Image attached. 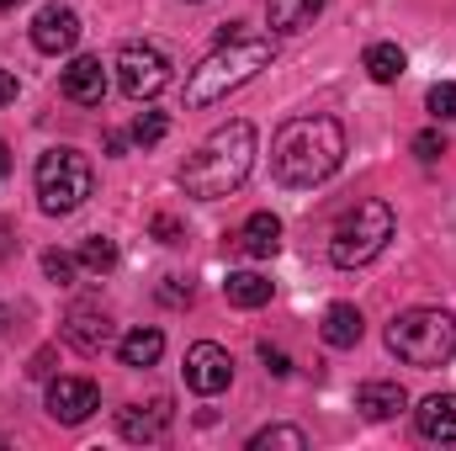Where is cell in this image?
<instances>
[{"instance_id":"9a60e30c","label":"cell","mask_w":456,"mask_h":451,"mask_svg":"<svg viewBox=\"0 0 456 451\" xmlns=\"http://www.w3.org/2000/svg\"><path fill=\"white\" fill-rule=\"evenodd\" d=\"M414 425L425 441H456V393H430L419 409H414Z\"/></svg>"},{"instance_id":"4316f807","label":"cell","mask_w":456,"mask_h":451,"mask_svg":"<svg viewBox=\"0 0 456 451\" xmlns=\"http://www.w3.org/2000/svg\"><path fill=\"white\" fill-rule=\"evenodd\" d=\"M414 154H419V160H441V154H446V138H441V127H425V133H414Z\"/></svg>"},{"instance_id":"ba28073f","label":"cell","mask_w":456,"mask_h":451,"mask_svg":"<svg viewBox=\"0 0 456 451\" xmlns=\"http://www.w3.org/2000/svg\"><path fill=\"white\" fill-rule=\"evenodd\" d=\"M228 382H233V356H228L224 345H213V340H197L186 350V388L202 393V398H213V393H224Z\"/></svg>"},{"instance_id":"d4e9b609","label":"cell","mask_w":456,"mask_h":451,"mask_svg":"<svg viewBox=\"0 0 456 451\" xmlns=\"http://www.w3.org/2000/svg\"><path fill=\"white\" fill-rule=\"evenodd\" d=\"M425 107H430L436 122H452V117H456V86H452V80L430 86V91H425Z\"/></svg>"},{"instance_id":"f1b7e54d","label":"cell","mask_w":456,"mask_h":451,"mask_svg":"<svg viewBox=\"0 0 456 451\" xmlns=\"http://www.w3.org/2000/svg\"><path fill=\"white\" fill-rule=\"evenodd\" d=\"M154 234H159V244H181V224H175L170 213H159V218H154Z\"/></svg>"},{"instance_id":"8992f818","label":"cell","mask_w":456,"mask_h":451,"mask_svg":"<svg viewBox=\"0 0 456 451\" xmlns=\"http://www.w3.org/2000/svg\"><path fill=\"white\" fill-rule=\"evenodd\" d=\"M393 228H398V218H393V208H387L382 197L355 202L340 224H335V234H330V260H335L340 271H355V266L377 260V255L387 250Z\"/></svg>"},{"instance_id":"836d02e7","label":"cell","mask_w":456,"mask_h":451,"mask_svg":"<svg viewBox=\"0 0 456 451\" xmlns=\"http://www.w3.org/2000/svg\"><path fill=\"white\" fill-rule=\"evenodd\" d=\"M5 324H11V314H5V308H0V335H5Z\"/></svg>"},{"instance_id":"5bb4252c","label":"cell","mask_w":456,"mask_h":451,"mask_svg":"<svg viewBox=\"0 0 456 451\" xmlns=\"http://www.w3.org/2000/svg\"><path fill=\"white\" fill-rule=\"evenodd\" d=\"M233 250L249 255V260H271V255L281 250V218H276V213H249L244 228L233 234Z\"/></svg>"},{"instance_id":"d6986e66","label":"cell","mask_w":456,"mask_h":451,"mask_svg":"<svg viewBox=\"0 0 456 451\" xmlns=\"http://www.w3.org/2000/svg\"><path fill=\"white\" fill-rule=\"evenodd\" d=\"M224 298L233 308H265V303H271V282H265L260 271H228Z\"/></svg>"},{"instance_id":"2e32d148","label":"cell","mask_w":456,"mask_h":451,"mask_svg":"<svg viewBox=\"0 0 456 451\" xmlns=\"http://www.w3.org/2000/svg\"><path fill=\"white\" fill-rule=\"evenodd\" d=\"M355 409L366 414V420H393V414H403L409 409V393H403V382H361L355 388Z\"/></svg>"},{"instance_id":"e575fe53","label":"cell","mask_w":456,"mask_h":451,"mask_svg":"<svg viewBox=\"0 0 456 451\" xmlns=\"http://www.w3.org/2000/svg\"><path fill=\"white\" fill-rule=\"evenodd\" d=\"M5 5H16V0H0V11H5Z\"/></svg>"},{"instance_id":"ac0fdd59","label":"cell","mask_w":456,"mask_h":451,"mask_svg":"<svg viewBox=\"0 0 456 451\" xmlns=\"http://www.w3.org/2000/svg\"><path fill=\"white\" fill-rule=\"evenodd\" d=\"M117 356H122V366H154L159 356H165V335L159 330H127V335L117 340Z\"/></svg>"},{"instance_id":"603a6c76","label":"cell","mask_w":456,"mask_h":451,"mask_svg":"<svg viewBox=\"0 0 456 451\" xmlns=\"http://www.w3.org/2000/svg\"><path fill=\"white\" fill-rule=\"evenodd\" d=\"M271 447H287V451H308V436L297 430V425H271V430H260L249 451H271Z\"/></svg>"},{"instance_id":"83f0119b","label":"cell","mask_w":456,"mask_h":451,"mask_svg":"<svg viewBox=\"0 0 456 451\" xmlns=\"http://www.w3.org/2000/svg\"><path fill=\"white\" fill-rule=\"evenodd\" d=\"M159 298L181 308V303H191V282H181V276H165V287H159Z\"/></svg>"},{"instance_id":"3957f363","label":"cell","mask_w":456,"mask_h":451,"mask_svg":"<svg viewBox=\"0 0 456 451\" xmlns=\"http://www.w3.org/2000/svg\"><path fill=\"white\" fill-rule=\"evenodd\" d=\"M276 59V48H271V37H228L218 43L191 75H186V107L191 112H202V107H218L228 102L233 91H244L265 64Z\"/></svg>"},{"instance_id":"7402d4cb","label":"cell","mask_w":456,"mask_h":451,"mask_svg":"<svg viewBox=\"0 0 456 451\" xmlns=\"http://www.w3.org/2000/svg\"><path fill=\"white\" fill-rule=\"evenodd\" d=\"M117 266V244L112 239H102V234H91L86 244H80V271H91V276H107Z\"/></svg>"},{"instance_id":"484cf974","label":"cell","mask_w":456,"mask_h":451,"mask_svg":"<svg viewBox=\"0 0 456 451\" xmlns=\"http://www.w3.org/2000/svg\"><path fill=\"white\" fill-rule=\"evenodd\" d=\"M75 266H80V260H75V255H64V250H48V255H43V271H48V282H59V287H69V282H75Z\"/></svg>"},{"instance_id":"7c38bea8","label":"cell","mask_w":456,"mask_h":451,"mask_svg":"<svg viewBox=\"0 0 456 451\" xmlns=\"http://www.w3.org/2000/svg\"><path fill=\"white\" fill-rule=\"evenodd\" d=\"M64 340H69L75 350L96 356V350H107V345H112V319H107L96 303H75V308L64 314Z\"/></svg>"},{"instance_id":"ffe728a7","label":"cell","mask_w":456,"mask_h":451,"mask_svg":"<svg viewBox=\"0 0 456 451\" xmlns=\"http://www.w3.org/2000/svg\"><path fill=\"white\" fill-rule=\"evenodd\" d=\"M361 308L355 303H335L330 314H324V345H335V350H350V345H361Z\"/></svg>"},{"instance_id":"cb8c5ba5","label":"cell","mask_w":456,"mask_h":451,"mask_svg":"<svg viewBox=\"0 0 456 451\" xmlns=\"http://www.w3.org/2000/svg\"><path fill=\"white\" fill-rule=\"evenodd\" d=\"M165 133H170V122H165V112H138L133 117V144L138 149H154V144H165Z\"/></svg>"},{"instance_id":"d6a6232c","label":"cell","mask_w":456,"mask_h":451,"mask_svg":"<svg viewBox=\"0 0 456 451\" xmlns=\"http://www.w3.org/2000/svg\"><path fill=\"white\" fill-rule=\"evenodd\" d=\"M0 176H11V154H5V144H0Z\"/></svg>"},{"instance_id":"44dd1931","label":"cell","mask_w":456,"mask_h":451,"mask_svg":"<svg viewBox=\"0 0 456 451\" xmlns=\"http://www.w3.org/2000/svg\"><path fill=\"white\" fill-rule=\"evenodd\" d=\"M361 64H366V75H371L377 86H393V80L409 70V59H403V48H398V43H371Z\"/></svg>"},{"instance_id":"7a4b0ae2","label":"cell","mask_w":456,"mask_h":451,"mask_svg":"<svg viewBox=\"0 0 456 451\" xmlns=\"http://www.w3.org/2000/svg\"><path fill=\"white\" fill-rule=\"evenodd\" d=\"M249 170H255V122L233 117L197 144V154L181 165V186L197 202H218L249 181Z\"/></svg>"},{"instance_id":"4dcf8cb0","label":"cell","mask_w":456,"mask_h":451,"mask_svg":"<svg viewBox=\"0 0 456 451\" xmlns=\"http://www.w3.org/2000/svg\"><path fill=\"white\" fill-rule=\"evenodd\" d=\"M5 102H16V75H11V70H0V107H5Z\"/></svg>"},{"instance_id":"e0dca14e","label":"cell","mask_w":456,"mask_h":451,"mask_svg":"<svg viewBox=\"0 0 456 451\" xmlns=\"http://www.w3.org/2000/svg\"><path fill=\"white\" fill-rule=\"evenodd\" d=\"M319 11H324V0H265L271 32H303L319 21Z\"/></svg>"},{"instance_id":"277c9868","label":"cell","mask_w":456,"mask_h":451,"mask_svg":"<svg viewBox=\"0 0 456 451\" xmlns=\"http://www.w3.org/2000/svg\"><path fill=\"white\" fill-rule=\"evenodd\" d=\"M387 350L403 361V366H446L456 356V319L446 308H409L387 324Z\"/></svg>"},{"instance_id":"8fae6325","label":"cell","mask_w":456,"mask_h":451,"mask_svg":"<svg viewBox=\"0 0 456 451\" xmlns=\"http://www.w3.org/2000/svg\"><path fill=\"white\" fill-rule=\"evenodd\" d=\"M59 91H64V102H75V107H102V102H107V64H102L96 53H80V59L64 70Z\"/></svg>"},{"instance_id":"4fadbf2b","label":"cell","mask_w":456,"mask_h":451,"mask_svg":"<svg viewBox=\"0 0 456 451\" xmlns=\"http://www.w3.org/2000/svg\"><path fill=\"white\" fill-rule=\"evenodd\" d=\"M170 425V398H149V404H127L117 409V430L122 441H159Z\"/></svg>"},{"instance_id":"6da1fadb","label":"cell","mask_w":456,"mask_h":451,"mask_svg":"<svg viewBox=\"0 0 456 451\" xmlns=\"http://www.w3.org/2000/svg\"><path fill=\"white\" fill-rule=\"evenodd\" d=\"M345 165V127L335 117H292L271 144V170L281 186H324Z\"/></svg>"},{"instance_id":"52a82bcc","label":"cell","mask_w":456,"mask_h":451,"mask_svg":"<svg viewBox=\"0 0 456 451\" xmlns=\"http://www.w3.org/2000/svg\"><path fill=\"white\" fill-rule=\"evenodd\" d=\"M117 86H122V96H133V102H154V96L170 86V59H165L154 43H127V48L117 53Z\"/></svg>"},{"instance_id":"5b68a950","label":"cell","mask_w":456,"mask_h":451,"mask_svg":"<svg viewBox=\"0 0 456 451\" xmlns=\"http://www.w3.org/2000/svg\"><path fill=\"white\" fill-rule=\"evenodd\" d=\"M32 181H37V208H43L48 218L80 213L86 197L96 192V170H91V160H86L80 149H43Z\"/></svg>"},{"instance_id":"f546056e","label":"cell","mask_w":456,"mask_h":451,"mask_svg":"<svg viewBox=\"0 0 456 451\" xmlns=\"http://www.w3.org/2000/svg\"><path fill=\"white\" fill-rule=\"evenodd\" d=\"M260 361H265L276 377H287V372H292V366H287V356H281V350H271V345H260Z\"/></svg>"},{"instance_id":"30bf717a","label":"cell","mask_w":456,"mask_h":451,"mask_svg":"<svg viewBox=\"0 0 456 451\" xmlns=\"http://www.w3.org/2000/svg\"><path fill=\"white\" fill-rule=\"evenodd\" d=\"M80 43V16L69 5H43L32 16V48L37 53H69Z\"/></svg>"},{"instance_id":"1f68e13d","label":"cell","mask_w":456,"mask_h":451,"mask_svg":"<svg viewBox=\"0 0 456 451\" xmlns=\"http://www.w3.org/2000/svg\"><path fill=\"white\" fill-rule=\"evenodd\" d=\"M127 144H133V138H127V133H107V154H122V149H127Z\"/></svg>"},{"instance_id":"9c48e42d","label":"cell","mask_w":456,"mask_h":451,"mask_svg":"<svg viewBox=\"0 0 456 451\" xmlns=\"http://www.w3.org/2000/svg\"><path fill=\"white\" fill-rule=\"evenodd\" d=\"M96 409H102V393L91 377H53L48 382V414L59 425H86Z\"/></svg>"}]
</instances>
